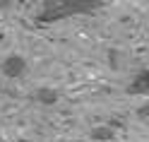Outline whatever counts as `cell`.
<instances>
[{
	"instance_id": "cell-1",
	"label": "cell",
	"mask_w": 149,
	"mask_h": 142,
	"mask_svg": "<svg viewBox=\"0 0 149 142\" xmlns=\"http://www.w3.org/2000/svg\"><path fill=\"white\" fill-rule=\"evenodd\" d=\"M99 5L101 0H46L41 10V20L53 22V20H63V17L87 15V12H94Z\"/></svg>"
},
{
	"instance_id": "cell-2",
	"label": "cell",
	"mask_w": 149,
	"mask_h": 142,
	"mask_svg": "<svg viewBox=\"0 0 149 142\" xmlns=\"http://www.w3.org/2000/svg\"><path fill=\"white\" fill-rule=\"evenodd\" d=\"M24 70V60L19 58V55H15V58H7L5 60V72L7 75H19Z\"/></svg>"
}]
</instances>
